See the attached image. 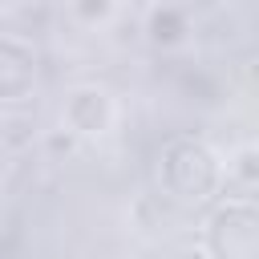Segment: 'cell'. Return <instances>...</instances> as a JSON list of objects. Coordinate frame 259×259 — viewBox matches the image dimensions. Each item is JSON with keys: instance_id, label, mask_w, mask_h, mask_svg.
Listing matches in <instances>:
<instances>
[{"instance_id": "cell-1", "label": "cell", "mask_w": 259, "mask_h": 259, "mask_svg": "<svg viewBox=\"0 0 259 259\" xmlns=\"http://www.w3.org/2000/svg\"><path fill=\"white\" fill-rule=\"evenodd\" d=\"M154 178L162 202H170L174 210H206L227 186V162L206 138L174 134L158 150Z\"/></svg>"}, {"instance_id": "cell-2", "label": "cell", "mask_w": 259, "mask_h": 259, "mask_svg": "<svg viewBox=\"0 0 259 259\" xmlns=\"http://www.w3.org/2000/svg\"><path fill=\"white\" fill-rule=\"evenodd\" d=\"M198 251L206 259H259V206L247 194L210 202L198 231Z\"/></svg>"}, {"instance_id": "cell-3", "label": "cell", "mask_w": 259, "mask_h": 259, "mask_svg": "<svg viewBox=\"0 0 259 259\" xmlns=\"http://www.w3.org/2000/svg\"><path fill=\"white\" fill-rule=\"evenodd\" d=\"M117 121V101L105 85L81 81L61 101V130H69L77 142H101Z\"/></svg>"}, {"instance_id": "cell-4", "label": "cell", "mask_w": 259, "mask_h": 259, "mask_svg": "<svg viewBox=\"0 0 259 259\" xmlns=\"http://www.w3.org/2000/svg\"><path fill=\"white\" fill-rule=\"evenodd\" d=\"M40 85V49L20 32H0V109L32 101Z\"/></svg>"}, {"instance_id": "cell-5", "label": "cell", "mask_w": 259, "mask_h": 259, "mask_svg": "<svg viewBox=\"0 0 259 259\" xmlns=\"http://www.w3.org/2000/svg\"><path fill=\"white\" fill-rule=\"evenodd\" d=\"M146 40L158 45V49H178L190 32V16L178 8V4H154L146 12V24H142Z\"/></svg>"}, {"instance_id": "cell-6", "label": "cell", "mask_w": 259, "mask_h": 259, "mask_svg": "<svg viewBox=\"0 0 259 259\" xmlns=\"http://www.w3.org/2000/svg\"><path fill=\"white\" fill-rule=\"evenodd\" d=\"M69 16L81 28H105L117 16V0H69Z\"/></svg>"}, {"instance_id": "cell-7", "label": "cell", "mask_w": 259, "mask_h": 259, "mask_svg": "<svg viewBox=\"0 0 259 259\" xmlns=\"http://www.w3.org/2000/svg\"><path fill=\"white\" fill-rule=\"evenodd\" d=\"M231 174H239L247 186L255 182V150H251V146H243V150L235 154V162H227V178H231Z\"/></svg>"}]
</instances>
